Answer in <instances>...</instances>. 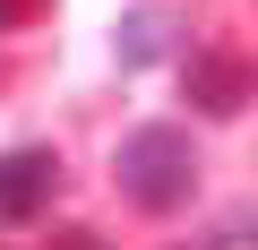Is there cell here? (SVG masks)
Wrapping results in <instances>:
<instances>
[{"mask_svg":"<svg viewBox=\"0 0 258 250\" xmlns=\"http://www.w3.org/2000/svg\"><path fill=\"white\" fill-rule=\"evenodd\" d=\"M52 250H95V233H60V241H52Z\"/></svg>","mask_w":258,"mask_h":250,"instance_id":"6","label":"cell"},{"mask_svg":"<svg viewBox=\"0 0 258 250\" xmlns=\"http://www.w3.org/2000/svg\"><path fill=\"white\" fill-rule=\"evenodd\" d=\"M112 173H120V198L147 207V216H172V207L198 198V147H189L181 121H138V130L120 138Z\"/></svg>","mask_w":258,"mask_h":250,"instance_id":"1","label":"cell"},{"mask_svg":"<svg viewBox=\"0 0 258 250\" xmlns=\"http://www.w3.org/2000/svg\"><path fill=\"white\" fill-rule=\"evenodd\" d=\"M181 78H189V104H198V112H215V121H232V112L249 104V69H241L232 52H189V61H181Z\"/></svg>","mask_w":258,"mask_h":250,"instance_id":"3","label":"cell"},{"mask_svg":"<svg viewBox=\"0 0 258 250\" xmlns=\"http://www.w3.org/2000/svg\"><path fill=\"white\" fill-rule=\"evenodd\" d=\"M52 190H60V156L52 147H9V156H0V216H9V224L43 216Z\"/></svg>","mask_w":258,"mask_h":250,"instance_id":"2","label":"cell"},{"mask_svg":"<svg viewBox=\"0 0 258 250\" xmlns=\"http://www.w3.org/2000/svg\"><path fill=\"white\" fill-rule=\"evenodd\" d=\"M112 43H120V69H147V61H164V43H172V18H164V9H129Z\"/></svg>","mask_w":258,"mask_h":250,"instance_id":"4","label":"cell"},{"mask_svg":"<svg viewBox=\"0 0 258 250\" xmlns=\"http://www.w3.org/2000/svg\"><path fill=\"white\" fill-rule=\"evenodd\" d=\"M35 9H43V0H0V26H26Z\"/></svg>","mask_w":258,"mask_h":250,"instance_id":"5","label":"cell"}]
</instances>
